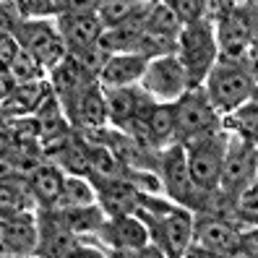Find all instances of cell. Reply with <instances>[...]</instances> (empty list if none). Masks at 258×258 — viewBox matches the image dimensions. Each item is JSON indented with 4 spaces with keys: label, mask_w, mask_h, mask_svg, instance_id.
Instances as JSON below:
<instances>
[{
    "label": "cell",
    "mask_w": 258,
    "mask_h": 258,
    "mask_svg": "<svg viewBox=\"0 0 258 258\" xmlns=\"http://www.w3.org/2000/svg\"><path fill=\"white\" fill-rule=\"evenodd\" d=\"M248 52L242 57L217 55L214 66L201 84L206 99L219 115H230L242 102L255 97V71L253 66H248Z\"/></svg>",
    "instance_id": "cell-1"
},
{
    "label": "cell",
    "mask_w": 258,
    "mask_h": 258,
    "mask_svg": "<svg viewBox=\"0 0 258 258\" xmlns=\"http://www.w3.org/2000/svg\"><path fill=\"white\" fill-rule=\"evenodd\" d=\"M177 60L183 63L185 76H188V86H201L206 73L211 71L217 60V37H214V24L199 19L183 24L177 32V47H175Z\"/></svg>",
    "instance_id": "cell-2"
},
{
    "label": "cell",
    "mask_w": 258,
    "mask_h": 258,
    "mask_svg": "<svg viewBox=\"0 0 258 258\" xmlns=\"http://www.w3.org/2000/svg\"><path fill=\"white\" fill-rule=\"evenodd\" d=\"M227 136L222 128L211 131L206 136H199L193 141H185V159H188V172L199 193H209L219 188V175H222V162L227 151Z\"/></svg>",
    "instance_id": "cell-3"
},
{
    "label": "cell",
    "mask_w": 258,
    "mask_h": 258,
    "mask_svg": "<svg viewBox=\"0 0 258 258\" xmlns=\"http://www.w3.org/2000/svg\"><path fill=\"white\" fill-rule=\"evenodd\" d=\"M255 29H258V8L255 0H242L232 6L214 24L217 52L222 57H242L255 47Z\"/></svg>",
    "instance_id": "cell-4"
},
{
    "label": "cell",
    "mask_w": 258,
    "mask_h": 258,
    "mask_svg": "<svg viewBox=\"0 0 258 258\" xmlns=\"http://www.w3.org/2000/svg\"><path fill=\"white\" fill-rule=\"evenodd\" d=\"M172 117H175V141L180 144L222 128L219 112L206 99L204 86H188L177 99H172Z\"/></svg>",
    "instance_id": "cell-5"
},
{
    "label": "cell",
    "mask_w": 258,
    "mask_h": 258,
    "mask_svg": "<svg viewBox=\"0 0 258 258\" xmlns=\"http://www.w3.org/2000/svg\"><path fill=\"white\" fill-rule=\"evenodd\" d=\"M242 230L232 219L199 214L193 219V235L185 253L188 255H240Z\"/></svg>",
    "instance_id": "cell-6"
},
{
    "label": "cell",
    "mask_w": 258,
    "mask_h": 258,
    "mask_svg": "<svg viewBox=\"0 0 258 258\" xmlns=\"http://www.w3.org/2000/svg\"><path fill=\"white\" fill-rule=\"evenodd\" d=\"M159 180H162V190L172 199V204L177 206H185L199 211L201 201H204V193L196 190L190 172H188V159H185V146L175 141L170 146L162 149V157H159Z\"/></svg>",
    "instance_id": "cell-7"
},
{
    "label": "cell",
    "mask_w": 258,
    "mask_h": 258,
    "mask_svg": "<svg viewBox=\"0 0 258 258\" xmlns=\"http://www.w3.org/2000/svg\"><path fill=\"white\" fill-rule=\"evenodd\" d=\"M39 227V240L34 255H47V258H73V255H102L99 250L84 248V242L79 240L73 230H68L66 222L60 219L55 209H42V214L37 217Z\"/></svg>",
    "instance_id": "cell-8"
},
{
    "label": "cell",
    "mask_w": 258,
    "mask_h": 258,
    "mask_svg": "<svg viewBox=\"0 0 258 258\" xmlns=\"http://www.w3.org/2000/svg\"><path fill=\"white\" fill-rule=\"evenodd\" d=\"M141 89L149 92L157 102H172L188 89V76L177 55L149 57L146 71L141 76Z\"/></svg>",
    "instance_id": "cell-9"
},
{
    "label": "cell",
    "mask_w": 258,
    "mask_h": 258,
    "mask_svg": "<svg viewBox=\"0 0 258 258\" xmlns=\"http://www.w3.org/2000/svg\"><path fill=\"white\" fill-rule=\"evenodd\" d=\"M102 240H107V245L115 250V255H146V253H157L162 255L159 248L149 245V227L139 214H125V217H107L104 224L99 227Z\"/></svg>",
    "instance_id": "cell-10"
},
{
    "label": "cell",
    "mask_w": 258,
    "mask_h": 258,
    "mask_svg": "<svg viewBox=\"0 0 258 258\" xmlns=\"http://www.w3.org/2000/svg\"><path fill=\"white\" fill-rule=\"evenodd\" d=\"M13 37L21 44L24 50L32 52L39 63L44 66V71H52L60 60L68 55L63 37L57 34V29L47 21H29L21 19L19 26L13 29Z\"/></svg>",
    "instance_id": "cell-11"
},
{
    "label": "cell",
    "mask_w": 258,
    "mask_h": 258,
    "mask_svg": "<svg viewBox=\"0 0 258 258\" xmlns=\"http://www.w3.org/2000/svg\"><path fill=\"white\" fill-rule=\"evenodd\" d=\"M248 180H255V141L232 133L230 139H227L219 188L232 196L240 185H245Z\"/></svg>",
    "instance_id": "cell-12"
},
{
    "label": "cell",
    "mask_w": 258,
    "mask_h": 258,
    "mask_svg": "<svg viewBox=\"0 0 258 258\" xmlns=\"http://www.w3.org/2000/svg\"><path fill=\"white\" fill-rule=\"evenodd\" d=\"M97 84L94 79H89V76L81 71V66L76 63L71 55H66L60 63L50 71V89L52 94L57 97V102L63 104V112L71 123V115L76 110V104L81 102V97L86 94V89Z\"/></svg>",
    "instance_id": "cell-13"
},
{
    "label": "cell",
    "mask_w": 258,
    "mask_h": 258,
    "mask_svg": "<svg viewBox=\"0 0 258 258\" xmlns=\"http://www.w3.org/2000/svg\"><path fill=\"white\" fill-rule=\"evenodd\" d=\"M39 227L34 211H19V214L3 217L0 230V253L6 255H32L37 250Z\"/></svg>",
    "instance_id": "cell-14"
},
{
    "label": "cell",
    "mask_w": 258,
    "mask_h": 258,
    "mask_svg": "<svg viewBox=\"0 0 258 258\" xmlns=\"http://www.w3.org/2000/svg\"><path fill=\"white\" fill-rule=\"evenodd\" d=\"M97 190V206L104 211V217H125L136 214L139 209V188L128 177L104 180V183H92Z\"/></svg>",
    "instance_id": "cell-15"
},
{
    "label": "cell",
    "mask_w": 258,
    "mask_h": 258,
    "mask_svg": "<svg viewBox=\"0 0 258 258\" xmlns=\"http://www.w3.org/2000/svg\"><path fill=\"white\" fill-rule=\"evenodd\" d=\"M55 29L63 37V44L68 52L84 50L89 44L99 42L104 26L97 13H84V16H55Z\"/></svg>",
    "instance_id": "cell-16"
},
{
    "label": "cell",
    "mask_w": 258,
    "mask_h": 258,
    "mask_svg": "<svg viewBox=\"0 0 258 258\" xmlns=\"http://www.w3.org/2000/svg\"><path fill=\"white\" fill-rule=\"evenodd\" d=\"M149 57L139 55V52H115L110 55L107 66L99 73L97 84L102 89H110V86H136L141 81V76L146 71Z\"/></svg>",
    "instance_id": "cell-17"
},
{
    "label": "cell",
    "mask_w": 258,
    "mask_h": 258,
    "mask_svg": "<svg viewBox=\"0 0 258 258\" xmlns=\"http://www.w3.org/2000/svg\"><path fill=\"white\" fill-rule=\"evenodd\" d=\"M63 183H66V172L57 164L44 159L39 170L29 177L26 185H29V193H32V199L39 209H52L60 199V193H63Z\"/></svg>",
    "instance_id": "cell-18"
},
{
    "label": "cell",
    "mask_w": 258,
    "mask_h": 258,
    "mask_svg": "<svg viewBox=\"0 0 258 258\" xmlns=\"http://www.w3.org/2000/svg\"><path fill=\"white\" fill-rule=\"evenodd\" d=\"M107 107H104V94L102 86L92 84L86 89V94L81 97V102L76 104V110L71 115V128L76 131H99L107 128Z\"/></svg>",
    "instance_id": "cell-19"
},
{
    "label": "cell",
    "mask_w": 258,
    "mask_h": 258,
    "mask_svg": "<svg viewBox=\"0 0 258 258\" xmlns=\"http://www.w3.org/2000/svg\"><path fill=\"white\" fill-rule=\"evenodd\" d=\"M50 92V81L47 79H37L29 84H16L3 99V115L6 117H21V115H32L37 110V104L47 97Z\"/></svg>",
    "instance_id": "cell-20"
},
{
    "label": "cell",
    "mask_w": 258,
    "mask_h": 258,
    "mask_svg": "<svg viewBox=\"0 0 258 258\" xmlns=\"http://www.w3.org/2000/svg\"><path fill=\"white\" fill-rule=\"evenodd\" d=\"M32 115H34L37 125H39V141L57 139V136H66L71 131V123H68V117L63 112V104L57 102V97L52 94V89L47 92V97L37 104V110Z\"/></svg>",
    "instance_id": "cell-21"
},
{
    "label": "cell",
    "mask_w": 258,
    "mask_h": 258,
    "mask_svg": "<svg viewBox=\"0 0 258 258\" xmlns=\"http://www.w3.org/2000/svg\"><path fill=\"white\" fill-rule=\"evenodd\" d=\"M136 92L139 86H110L102 89L104 107H107V123L112 128H125L136 115Z\"/></svg>",
    "instance_id": "cell-22"
},
{
    "label": "cell",
    "mask_w": 258,
    "mask_h": 258,
    "mask_svg": "<svg viewBox=\"0 0 258 258\" xmlns=\"http://www.w3.org/2000/svg\"><path fill=\"white\" fill-rule=\"evenodd\" d=\"M97 204V190L92 185L89 177L81 175H66V183H63V193L52 209L60 211H68V209H81V206H92Z\"/></svg>",
    "instance_id": "cell-23"
},
{
    "label": "cell",
    "mask_w": 258,
    "mask_h": 258,
    "mask_svg": "<svg viewBox=\"0 0 258 258\" xmlns=\"http://www.w3.org/2000/svg\"><path fill=\"white\" fill-rule=\"evenodd\" d=\"M34 199L24 180H0V219L19 214V211H34Z\"/></svg>",
    "instance_id": "cell-24"
},
{
    "label": "cell",
    "mask_w": 258,
    "mask_h": 258,
    "mask_svg": "<svg viewBox=\"0 0 258 258\" xmlns=\"http://www.w3.org/2000/svg\"><path fill=\"white\" fill-rule=\"evenodd\" d=\"M55 211L60 214V219L66 222L68 230H73L76 235H97L99 227L104 224V219H107V217H104V211L97 204L81 206V209H68V211L55 209Z\"/></svg>",
    "instance_id": "cell-25"
},
{
    "label": "cell",
    "mask_w": 258,
    "mask_h": 258,
    "mask_svg": "<svg viewBox=\"0 0 258 258\" xmlns=\"http://www.w3.org/2000/svg\"><path fill=\"white\" fill-rule=\"evenodd\" d=\"M146 128L157 146L175 144V117H172V102H157L146 117Z\"/></svg>",
    "instance_id": "cell-26"
},
{
    "label": "cell",
    "mask_w": 258,
    "mask_h": 258,
    "mask_svg": "<svg viewBox=\"0 0 258 258\" xmlns=\"http://www.w3.org/2000/svg\"><path fill=\"white\" fill-rule=\"evenodd\" d=\"M180 19L177 13L172 11V6L167 0H154L149 8V16H146V29L151 32H159V34H170V37H177L180 32Z\"/></svg>",
    "instance_id": "cell-27"
},
{
    "label": "cell",
    "mask_w": 258,
    "mask_h": 258,
    "mask_svg": "<svg viewBox=\"0 0 258 258\" xmlns=\"http://www.w3.org/2000/svg\"><path fill=\"white\" fill-rule=\"evenodd\" d=\"M8 76H11V81L13 84H29V81H37V79H44V66L39 63V60L29 52V50H19V55H16V60L8 66V71H6Z\"/></svg>",
    "instance_id": "cell-28"
},
{
    "label": "cell",
    "mask_w": 258,
    "mask_h": 258,
    "mask_svg": "<svg viewBox=\"0 0 258 258\" xmlns=\"http://www.w3.org/2000/svg\"><path fill=\"white\" fill-rule=\"evenodd\" d=\"M76 63L81 66V71L89 76V79H99V73L104 71V66H107V60H110V50H104L99 42H94V44H89V47H84V50H76V52H68Z\"/></svg>",
    "instance_id": "cell-29"
},
{
    "label": "cell",
    "mask_w": 258,
    "mask_h": 258,
    "mask_svg": "<svg viewBox=\"0 0 258 258\" xmlns=\"http://www.w3.org/2000/svg\"><path fill=\"white\" fill-rule=\"evenodd\" d=\"M255 180H248L232 193V217H240L245 224L255 227Z\"/></svg>",
    "instance_id": "cell-30"
},
{
    "label": "cell",
    "mask_w": 258,
    "mask_h": 258,
    "mask_svg": "<svg viewBox=\"0 0 258 258\" xmlns=\"http://www.w3.org/2000/svg\"><path fill=\"white\" fill-rule=\"evenodd\" d=\"M141 0H99L97 6V16L102 21V26H115L120 21H125L131 13L136 11V6H139Z\"/></svg>",
    "instance_id": "cell-31"
},
{
    "label": "cell",
    "mask_w": 258,
    "mask_h": 258,
    "mask_svg": "<svg viewBox=\"0 0 258 258\" xmlns=\"http://www.w3.org/2000/svg\"><path fill=\"white\" fill-rule=\"evenodd\" d=\"M11 6L19 11L21 19H50V16H55L52 0H11Z\"/></svg>",
    "instance_id": "cell-32"
},
{
    "label": "cell",
    "mask_w": 258,
    "mask_h": 258,
    "mask_svg": "<svg viewBox=\"0 0 258 258\" xmlns=\"http://www.w3.org/2000/svg\"><path fill=\"white\" fill-rule=\"evenodd\" d=\"M99 0H52L55 16H84V13H97Z\"/></svg>",
    "instance_id": "cell-33"
},
{
    "label": "cell",
    "mask_w": 258,
    "mask_h": 258,
    "mask_svg": "<svg viewBox=\"0 0 258 258\" xmlns=\"http://www.w3.org/2000/svg\"><path fill=\"white\" fill-rule=\"evenodd\" d=\"M172 6V11L177 13L180 24H190V21H199L204 19V3L201 0H167Z\"/></svg>",
    "instance_id": "cell-34"
},
{
    "label": "cell",
    "mask_w": 258,
    "mask_h": 258,
    "mask_svg": "<svg viewBox=\"0 0 258 258\" xmlns=\"http://www.w3.org/2000/svg\"><path fill=\"white\" fill-rule=\"evenodd\" d=\"M21 44L16 42L13 34H0V71H8V66L16 60Z\"/></svg>",
    "instance_id": "cell-35"
},
{
    "label": "cell",
    "mask_w": 258,
    "mask_h": 258,
    "mask_svg": "<svg viewBox=\"0 0 258 258\" xmlns=\"http://www.w3.org/2000/svg\"><path fill=\"white\" fill-rule=\"evenodd\" d=\"M201 3H204V19L211 21V24H217L224 13L232 8L230 0H201Z\"/></svg>",
    "instance_id": "cell-36"
},
{
    "label": "cell",
    "mask_w": 258,
    "mask_h": 258,
    "mask_svg": "<svg viewBox=\"0 0 258 258\" xmlns=\"http://www.w3.org/2000/svg\"><path fill=\"white\" fill-rule=\"evenodd\" d=\"M13 86H16V84L11 81V76H8L6 71H0V99H6V97H8V92H11Z\"/></svg>",
    "instance_id": "cell-37"
},
{
    "label": "cell",
    "mask_w": 258,
    "mask_h": 258,
    "mask_svg": "<svg viewBox=\"0 0 258 258\" xmlns=\"http://www.w3.org/2000/svg\"><path fill=\"white\" fill-rule=\"evenodd\" d=\"M0 230H3V219H0Z\"/></svg>",
    "instance_id": "cell-38"
}]
</instances>
